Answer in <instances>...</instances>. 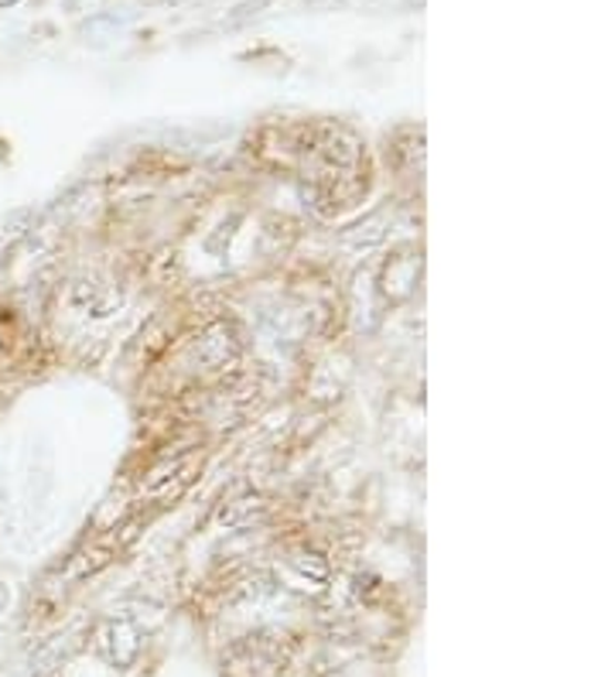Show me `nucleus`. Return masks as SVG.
I'll use <instances>...</instances> for the list:
<instances>
[{
  "instance_id": "1",
  "label": "nucleus",
  "mask_w": 615,
  "mask_h": 677,
  "mask_svg": "<svg viewBox=\"0 0 615 677\" xmlns=\"http://www.w3.org/2000/svg\"><path fill=\"white\" fill-rule=\"evenodd\" d=\"M11 4H18V0H0V8H11Z\"/></svg>"
}]
</instances>
